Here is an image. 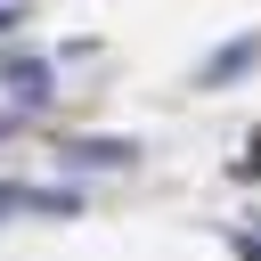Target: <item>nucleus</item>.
<instances>
[{
  "instance_id": "f257e3e1",
  "label": "nucleus",
  "mask_w": 261,
  "mask_h": 261,
  "mask_svg": "<svg viewBox=\"0 0 261 261\" xmlns=\"http://www.w3.org/2000/svg\"><path fill=\"white\" fill-rule=\"evenodd\" d=\"M253 57H261V41H253V33H245V41H228V49H220V57H212V65H204V82H212V90H220V82H237V73H245V65H253Z\"/></svg>"
}]
</instances>
